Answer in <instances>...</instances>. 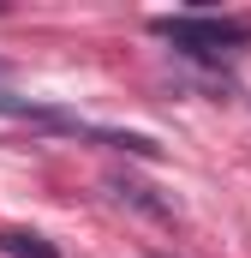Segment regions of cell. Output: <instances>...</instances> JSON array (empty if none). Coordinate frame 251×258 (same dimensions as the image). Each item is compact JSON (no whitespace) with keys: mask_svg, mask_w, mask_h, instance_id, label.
Instances as JSON below:
<instances>
[{"mask_svg":"<svg viewBox=\"0 0 251 258\" xmlns=\"http://www.w3.org/2000/svg\"><path fill=\"white\" fill-rule=\"evenodd\" d=\"M156 36H168L180 54H191V60H233L239 48L251 42V30L239 24V18H197V12H186V18H156Z\"/></svg>","mask_w":251,"mask_h":258,"instance_id":"cell-1","label":"cell"},{"mask_svg":"<svg viewBox=\"0 0 251 258\" xmlns=\"http://www.w3.org/2000/svg\"><path fill=\"white\" fill-rule=\"evenodd\" d=\"M0 252L6 258H60L42 234H30V228H0Z\"/></svg>","mask_w":251,"mask_h":258,"instance_id":"cell-2","label":"cell"},{"mask_svg":"<svg viewBox=\"0 0 251 258\" xmlns=\"http://www.w3.org/2000/svg\"><path fill=\"white\" fill-rule=\"evenodd\" d=\"M108 186H114V192L126 198V204H138V210H150V216H162V222H174V204H162V198H150V186H138V180H108Z\"/></svg>","mask_w":251,"mask_h":258,"instance_id":"cell-3","label":"cell"},{"mask_svg":"<svg viewBox=\"0 0 251 258\" xmlns=\"http://www.w3.org/2000/svg\"><path fill=\"white\" fill-rule=\"evenodd\" d=\"M6 72H12V66H6V60H0V84H6Z\"/></svg>","mask_w":251,"mask_h":258,"instance_id":"cell-4","label":"cell"}]
</instances>
